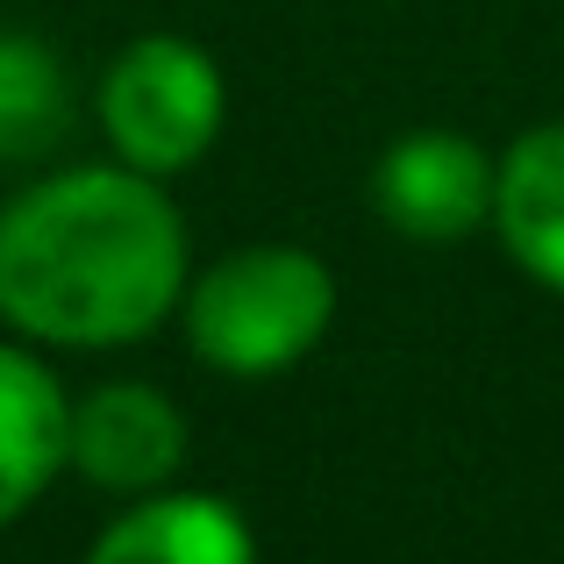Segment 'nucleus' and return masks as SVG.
Returning a JSON list of instances; mask_svg holds the SVG:
<instances>
[{
	"instance_id": "obj_1",
	"label": "nucleus",
	"mask_w": 564,
	"mask_h": 564,
	"mask_svg": "<svg viewBox=\"0 0 564 564\" xmlns=\"http://www.w3.org/2000/svg\"><path fill=\"white\" fill-rule=\"evenodd\" d=\"M186 221L137 165H72L0 207V322L29 344H143L186 293Z\"/></svg>"
},
{
	"instance_id": "obj_7",
	"label": "nucleus",
	"mask_w": 564,
	"mask_h": 564,
	"mask_svg": "<svg viewBox=\"0 0 564 564\" xmlns=\"http://www.w3.org/2000/svg\"><path fill=\"white\" fill-rule=\"evenodd\" d=\"M72 443V400L43 358L22 344H0V529L22 522L51 479L65 471Z\"/></svg>"
},
{
	"instance_id": "obj_9",
	"label": "nucleus",
	"mask_w": 564,
	"mask_h": 564,
	"mask_svg": "<svg viewBox=\"0 0 564 564\" xmlns=\"http://www.w3.org/2000/svg\"><path fill=\"white\" fill-rule=\"evenodd\" d=\"M72 129V79L43 36L0 29V165H36Z\"/></svg>"
},
{
	"instance_id": "obj_3",
	"label": "nucleus",
	"mask_w": 564,
	"mask_h": 564,
	"mask_svg": "<svg viewBox=\"0 0 564 564\" xmlns=\"http://www.w3.org/2000/svg\"><path fill=\"white\" fill-rule=\"evenodd\" d=\"M221 115H229L221 65L172 29L122 43L115 65L100 72V129H108L115 158L151 180H180L200 165L221 137Z\"/></svg>"
},
{
	"instance_id": "obj_4",
	"label": "nucleus",
	"mask_w": 564,
	"mask_h": 564,
	"mask_svg": "<svg viewBox=\"0 0 564 564\" xmlns=\"http://www.w3.org/2000/svg\"><path fill=\"white\" fill-rule=\"evenodd\" d=\"M494 186H500V158L486 143L457 137V129H414V137L386 143V158L372 165L379 221L414 236V243H465L471 229H486Z\"/></svg>"
},
{
	"instance_id": "obj_6",
	"label": "nucleus",
	"mask_w": 564,
	"mask_h": 564,
	"mask_svg": "<svg viewBox=\"0 0 564 564\" xmlns=\"http://www.w3.org/2000/svg\"><path fill=\"white\" fill-rule=\"evenodd\" d=\"M86 564H258V543L229 500L158 486L100 529Z\"/></svg>"
},
{
	"instance_id": "obj_8",
	"label": "nucleus",
	"mask_w": 564,
	"mask_h": 564,
	"mask_svg": "<svg viewBox=\"0 0 564 564\" xmlns=\"http://www.w3.org/2000/svg\"><path fill=\"white\" fill-rule=\"evenodd\" d=\"M494 229L543 293H564V122H543L500 151Z\"/></svg>"
},
{
	"instance_id": "obj_5",
	"label": "nucleus",
	"mask_w": 564,
	"mask_h": 564,
	"mask_svg": "<svg viewBox=\"0 0 564 564\" xmlns=\"http://www.w3.org/2000/svg\"><path fill=\"white\" fill-rule=\"evenodd\" d=\"M65 465L100 494H158L186 465V414L172 393L143 379H108L72 400V443Z\"/></svg>"
},
{
	"instance_id": "obj_2",
	"label": "nucleus",
	"mask_w": 564,
	"mask_h": 564,
	"mask_svg": "<svg viewBox=\"0 0 564 564\" xmlns=\"http://www.w3.org/2000/svg\"><path fill=\"white\" fill-rule=\"evenodd\" d=\"M186 344L229 379L293 372L336 322V279L301 243H243L186 279Z\"/></svg>"
}]
</instances>
